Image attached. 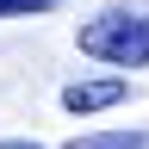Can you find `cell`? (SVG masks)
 Wrapping results in <instances>:
<instances>
[{
    "label": "cell",
    "mask_w": 149,
    "mask_h": 149,
    "mask_svg": "<svg viewBox=\"0 0 149 149\" xmlns=\"http://www.w3.org/2000/svg\"><path fill=\"white\" fill-rule=\"evenodd\" d=\"M68 149H149L143 130H87V137H68Z\"/></svg>",
    "instance_id": "3"
},
{
    "label": "cell",
    "mask_w": 149,
    "mask_h": 149,
    "mask_svg": "<svg viewBox=\"0 0 149 149\" xmlns=\"http://www.w3.org/2000/svg\"><path fill=\"white\" fill-rule=\"evenodd\" d=\"M130 100V81L124 74H100V81H74V87H62V106L68 112H106V106H124Z\"/></svg>",
    "instance_id": "2"
},
{
    "label": "cell",
    "mask_w": 149,
    "mask_h": 149,
    "mask_svg": "<svg viewBox=\"0 0 149 149\" xmlns=\"http://www.w3.org/2000/svg\"><path fill=\"white\" fill-rule=\"evenodd\" d=\"M50 6H56V0H0V19H37Z\"/></svg>",
    "instance_id": "4"
},
{
    "label": "cell",
    "mask_w": 149,
    "mask_h": 149,
    "mask_svg": "<svg viewBox=\"0 0 149 149\" xmlns=\"http://www.w3.org/2000/svg\"><path fill=\"white\" fill-rule=\"evenodd\" d=\"M0 149H37V143H25V137H13V143H0Z\"/></svg>",
    "instance_id": "5"
},
{
    "label": "cell",
    "mask_w": 149,
    "mask_h": 149,
    "mask_svg": "<svg viewBox=\"0 0 149 149\" xmlns=\"http://www.w3.org/2000/svg\"><path fill=\"white\" fill-rule=\"evenodd\" d=\"M81 50L112 68H149V13H100L81 25Z\"/></svg>",
    "instance_id": "1"
}]
</instances>
